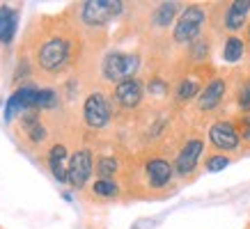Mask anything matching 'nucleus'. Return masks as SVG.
<instances>
[{
    "label": "nucleus",
    "mask_w": 250,
    "mask_h": 229,
    "mask_svg": "<svg viewBox=\"0 0 250 229\" xmlns=\"http://www.w3.org/2000/svg\"><path fill=\"white\" fill-rule=\"evenodd\" d=\"M74 57V41L64 35H51L42 41V46L35 53V62L44 74H60L69 67Z\"/></svg>",
    "instance_id": "1"
},
{
    "label": "nucleus",
    "mask_w": 250,
    "mask_h": 229,
    "mask_svg": "<svg viewBox=\"0 0 250 229\" xmlns=\"http://www.w3.org/2000/svg\"><path fill=\"white\" fill-rule=\"evenodd\" d=\"M207 23V9L202 5H186L182 9V14L177 16V23L172 28V41L177 46H190L195 39L202 37Z\"/></svg>",
    "instance_id": "2"
},
{
    "label": "nucleus",
    "mask_w": 250,
    "mask_h": 229,
    "mask_svg": "<svg viewBox=\"0 0 250 229\" xmlns=\"http://www.w3.org/2000/svg\"><path fill=\"white\" fill-rule=\"evenodd\" d=\"M140 67V57L124 51H110L101 62V76L108 83H122L126 78H136V71Z\"/></svg>",
    "instance_id": "3"
},
{
    "label": "nucleus",
    "mask_w": 250,
    "mask_h": 229,
    "mask_svg": "<svg viewBox=\"0 0 250 229\" xmlns=\"http://www.w3.org/2000/svg\"><path fill=\"white\" fill-rule=\"evenodd\" d=\"M81 21L87 28H104L106 23L124 12V2L122 0H87L81 2Z\"/></svg>",
    "instance_id": "4"
},
{
    "label": "nucleus",
    "mask_w": 250,
    "mask_h": 229,
    "mask_svg": "<svg viewBox=\"0 0 250 229\" xmlns=\"http://www.w3.org/2000/svg\"><path fill=\"white\" fill-rule=\"evenodd\" d=\"M113 119V108H110V99H108L104 92H90L87 99L83 103V122L87 124V129L99 131L106 129Z\"/></svg>",
    "instance_id": "5"
},
{
    "label": "nucleus",
    "mask_w": 250,
    "mask_h": 229,
    "mask_svg": "<svg viewBox=\"0 0 250 229\" xmlns=\"http://www.w3.org/2000/svg\"><path fill=\"white\" fill-rule=\"evenodd\" d=\"M92 172H94V158H92L90 149H76L69 158V172H67V183L74 191L85 188V183L90 181Z\"/></svg>",
    "instance_id": "6"
},
{
    "label": "nucleus",
    "mask_w": 250,
    "mask_h": 229,
    "mask_svg": "<svg viewBox=\"0 0 250 229\" xmlns=\"http://www.w3.org/2000/svg\"><path fill=\"white\" fill-rule=\"evenodd\" d=\"M205 153V140L202 137H188L182 145V149L174 156V174L177 176H188L190 172H195L197 163Z\"/></svg>",
    "instance_id": "7"
},
{
    "label": "nucleus",
    "mask_w": 250,
    "mask_h": 229,
    "mask_svg": "<svg viewBox=\"0 0 250 229\" xmlns=\"http://www.w3.org/2000/svg\"><path fill=\"white\" fill-rule=\"evenodd\" d=\"M145 99V85L140 78H126L113 85V103L122 110H136Z\"/></svg>",
    "instance_id": "8"
},
{
    "label": "nucleus",
    "mask_w": 250,
    "mask_h": 229,
    "mask_svg": "<svg viewBox=\"0 0 250 229\" xmlns=\"http://www.w3.org/2000/svg\"><path fill=\"white\" fill-rule=\"evenodd\" d=\"M209 142H211L213 149L218 152H236L239 145H241V135L236 131V124L229 122V119H218L209 126Z\"/></svg>",
    "instance_id": "9"
},
{
    "label": "nucleus",
    "mask_w": 250,
    "mask_h": 229,
    "mask_svg": "<svg viewBox=\"0 0 250 229\" xmlns=\"http://www.w3.org/2000/svg\"><path fill=\"white\" fill-rule=\"evenodd\" d=\"M225 94H228V80L223 76L209 78V83L202 87L200 96L195 99L197 110H200V113H211V110H216V108L223 103Z\"/></svg>",
    "instance_id": "10"
},
{
    "label": "nucleus",
    "mask_w": 250,
    "mask_h": 229,
    "mask_svg": "<svg viewBox=\"0 0 250 229\" xmlns=\"http://www.w3.org/2000/svg\"><path fill=\"white\" fill-rule=\"evenodd\" d=\"M223 30L229 35L241 32L248 28V16H250V0H232L228 5H223Z\"/></svg>",
    "instance_id": "11"
},
{
    "label": "nucleus",
    "mask_w": 250,
    "mask_h": 229,
    "mask_svg": "<svg viewBox=\"0 0 250 229\" xmlns=\"http://www.w3.org/2000/svg\"><path fill=\"white\" fill-rule=\"evenodd\" d=\"M145 179L149 183V188H156V191H159V188H166L174 179V165L170 160L161 158V156L149 158L145 163Z\"/></svg>",
    "instance_id": "12"
},
{
    "label": "nucleus",
    "mask_w": 250,
    "mask_h": 229,
    "mask_svg": "<svg viewBox=\"0 0 250 229\" xmlns=\"http://www.w3.org/2000/svg\"><path fill=\"white\" fill-rule=\"evenodd\" d=\"M69 156L67 153V147L64 145H53L51 152H48V168L53 172V176L58 181H67V172H69Z\"/></svg>",
    "instance_id": "13"
},
{
    "label": "nucleus",
    "mask_w": 250,
    "mask_h": 229,
    "mask_svg": "<svg viewBox=\"0 0 250 229\" xmlns=\"http://www.w3.org/2000/svg\"><path fill=\"white\" fill-rule=\"evenodd\" d=\"M179 2H159L156 7L152 9V16H149V23H152L156 30H166L167 25H172L174 16L179 14Z\"/></svg>",
    "instance_id": "14"
},
{
    "label": "nucleus",
    "mask_w": 250,
    "mask_h": 229,
    "mask_svg": "<svg viewBox=\"0 0 250 229\" xmlns=\"http://www.w3.org/2000/svg\"><path fill=\"white\" fill-rule=\"evenodd\" d=\"M200 92H202L200 78L186 76L177 83V87H174V101H177V103H188L190 99H197V96H200Z\"/></svg>",
    "instance_id": "15"
},
{
    "label": "nucleus",
    "mask_w": 250,
    "mask_h": 229,
    "mask_svg": "<svg viewBox=\"0 0 250 229\" xmlns=\"http://www.w3.org/2000/svg\"><path fill=\"white\" fill-rule=\"evenodd\" d=\"M16 23H19V14L16 9L2 5L0 7V44H9L16 35Z\"/></svg>",
    "instance_id": "16"
},
{
    "label": "nucleus",
    "mask_w": 250,
    "mask_h": 229,
    "mask_svg": "<svg viewBox=\"0 0 250 229\" xmlns=\"http://www.w3.org/2000/svg\"><path fill=\"white\" fill-rule=\"evenodd\" d=\"M243 53H246V41L239 35H229L223 44V60L228 64H236L243 57Z\"/></svg>",
    "instance_id": "17"
},
{
    "label": "nucleus",
    "mask_w": 250,
    "mask_h": 229,
    "mask_svg": "<svg viewBox=\"0 0 250 229\" xmlns=\"http://www.w3.org/2000/svg\"><path fill=\"white\" fill-rule=\"evenodd\" d=\"M117 172H120V160L115 156H99L94 163V174L99 179H113Z\"/></svg>",
    "instance_id": "18"
},
{
    "label": "nucleus",
    "mask_w": 250,
    "mask_h": 229,
    "mask_svg": "<svg viewBox=\"0 0 250 229\" xmlns=\"http://www.w3.org/2000/svg\"><path fill=\"white\" fill-rule=\"evenodd\" d=\"M92 195L97 199H115L120 195V186L113 179H97L92 183Z\"/></svg>",
    "instance_id": "19"
},
{
    "label": "nucleus",
    "mask_w": 250,
    "mask_h": 229,
    "mask_svg": "<svg viewBox=\"0 0 250 229\" xmlns=\"http://www.w3.org/2000/svg\"><path fill=\"white\" fill-rule=\"evenodd\" d=\"M209 51H211V44H209V39L207 37L195 39V41L188 46V55H190V60L193 62H205L207 55H209Z\"/></svg>",
    "instance_id": "20"
},
{
    "label": "nucleus",
    "mask_w": 250,
    "mask_h": 229,
    "mask_svg": "<svg viewBox=\"0 0 250 229\" xmlns=\"http://www.w3.org/2000/svg\"><path fill=\"white\" fill-rule=\"evenodd\" d=\"M236 106L243 114H250V78H243L236 90Z\"/></svg>",
    "instance_id": "21"
},
{
    "label": "nucleus",
    "mask_w": 250,
    "mask_h": 229,
    "mask_svg": "<svg viewBox=\"0 0 250 229\" xmlns=\"http://www.w3.org/2000/svg\"><path fill=\"white\" fill-rule=\"evenodd\" d=\"M58 106V92L51 90V87H44L39 90L37 94V110H51V108Z\"/></svg>",
    "instance_id": "22"
},
{
    "label": "nucleus",
    "mask_w": 250,
    "mask_h": 229,
    "mask_svg": "<svg viewBox=\"0 0 250 229\" xmlns=\"http://www.w3.org/2000/svg\"><path fill=\"white\" fill-rule=\"evenodd\" d=\"M229 163H232V160H229L228 156H223V153H211V156L205 160V170L207 172H223Z\"/></svg>",
    "instance_id": "23"
},
{
    "label": "nucleus",
    "mask_w": 250,
    "mask_h": 229,
    "mask_svg": "<svg viewBox=\"0 0 250 229\" xmlns=\"http://www.w3.org/2000/svg\"><path fill=\"white\" fill-rule=\"evenodd\" d=\"M147 92H149L152 96H166L167 94V80H163V78H152V80L147 83Z\"/></svg>",
    "instance_id": "24"
},
{
    "label": "nucleus",
    "mask_w": 250,
    "mask_h": 229,
    "mask_svg": "<svg viewBox=\"0 0 250 229\" xmlns=\"http://www.w3.org/2000/svg\"><path fill=\"white\" fill-rule=\"evenodd\" d=\"M236 131H239V135H241V142H248L250 145V114H241V117H239Z\"/></svg>",
    "instance_id": "25"
},
{
    "label": "nucleus",
    "mask_w": 250,
    "mask_h": 229,
    "mask_svg": "<svg viewBox=\"0 0 250 229\" xmlns=\"http://www.w3.org/2000/svg\"><path fill=\"white\" fill-rule=\"evenodd\" d=\"M246 44H248V48H250V21H248V28H246Z\"/></svg>",
    "instance_id": "26"
}]
</instances>
